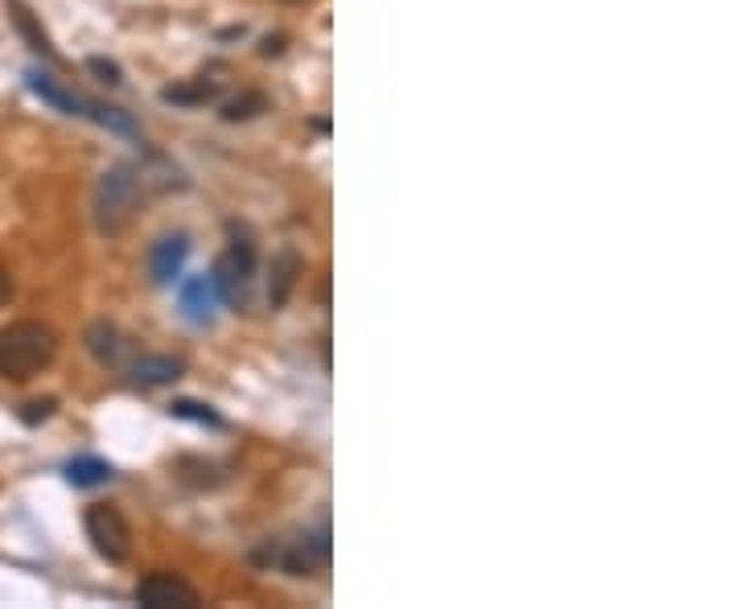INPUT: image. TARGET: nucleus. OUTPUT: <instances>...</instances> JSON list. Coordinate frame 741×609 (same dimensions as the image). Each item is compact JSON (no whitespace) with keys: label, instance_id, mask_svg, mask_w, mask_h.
Here are the masks:
<instances>
[{"label":"nucleus","instance_id":"nucleus-3","mask_svg":"<svg viewBox=\"0 0 741 609\" xmlns=\"http://www.w3.org/2000/svg\"><path fill=\"white\" fill-rule=\"evenodd\" d=\"M26 82H29V91H33V96L46 99V104L58 108L62 116H82V120L99 124V128H108V132L136 136V124H133L128 111L108 108V104H95V99H87V96H75V91H67L62 82H55L50 75H41V70H29Z\"/></svg>","mask_w":741,"mask_h":609},{"label":"nucleus","instance_id":"nucleus-1","mask_svg":"<svg viewBox=\"0 0 741 609\" xmlns=\"http://www.w3.org/2000/svg\"><path fill=\"white\" fill-rule=\"evenodd\" d=\"M58 334L41 322H9L0 330V380L26 383L55 363Z\"/></svg>","mask_w":741,"mask_h":609},{"label":"nucleus","instance_id":"nucleus-5","mask_svg":"<svg viewBox=\"0 0 741 609\" xmlns=\"http://www.w3.org/2000/svg\"><path fill=\"white\" fill-rule=\"evenodd\" d=\"M82 523H87V540H91V548L104 556L108 564H124V560L133 556V528H128V519L120 514V507L95 502Z\"/></svg>","mask_w":741,"mask_h":609},{"label":"nucleus","instance_id":"nucleus-8","mask_svg":"<svg viewBox=\"0 0 741 609\" xmlns=\"http://www.w3.org/2000/svg\"><path fill=\"white\" fill-rule=\"evenodd\" d=\"M301 276H305V256L296 252L293 244H284L276 256H272V268H269V305L272 310H284L289 297L296 293L301 285Z\"/></svg>","mask_w":741,"mask_h":609},{"label":"nucleus","instance_id":"nucleus-20","mask_svg":"<svg viewBox=\"0 0 741 609\" xmlns=\"http://www.w3.org/2000/svg\"><path fill=\"white\" fill-rule=\"evenodd\" d=\"M9 297H13V276L0 268V305H9Z\"/></svg>","mask_w":741,"mask_h":609},{"label":"nucleus","instance_id":"nucleus-17","mask_svg":"<svg viewBox=\"0 0 741 609\" xmlns=\"http://www.w3.org/2000/svg\"><path fill=\"white\" fill-rule=\"evenodd\" d=\"M13 17H17V26H21V33H26V38L33 41V50H38V55L58 58V55H55V46H50V38H46V33H41V29L33 26V17H29L26 9H21V4H13Z\"/></svg>","mask_w":741,"mask_h":609},{"label":"nucleus","instance_id":"nucleus-6","mask_svg":"<svg viewBox=\"0 0 741 609\" xmlns=\"http://www.w3.org/2000/svg\"><path fill=\"white\" fill-rule=\"evenodd\" d=\"M269 560H276L284 572H293V577H318V572L330 564V531H305V536H296L289 540L284 548H272Z\"/></svg>","mask_w":741,"mask_h":609},{"label":"nucleus","instance_id":"nucleus-2","mask_svg":"<svg viewBox=\"0 0 741 609\" xmlns=\"http://www.w3.org/2000/svg\"><path fill=\"white\" fill-rule=\"evenodd\" d=\"M145 174L136 165H111L95 181V227L99 235H120L140 210Z\"/></svg>","mask_w":741,"mask_h":609},{"label":"nucleus","instance_id":"nucleus-21","mask_svg":"<svg viewBox=\"0 0 741 609\" xmlns=\"http://www.w3.org/2000/svg\"><path fill=\"white\" fill-rule=\"evenodd\" d=\"M284 4H296V0H284Z\"/></svg>","mask_w":741,"mask_h":609},{"label":"nucleus","instance_id":"nucleus-16","mask_svg":"<svg viewBox=\"0 0 741 609\" xmlns=\"http://www.w3.org/2000/svg\"><path fill=\"white\" fill-rule=\"evenodd\" d=\"M169 416L194 420V424H206V429H223V416L211 412L206 404H194V400H174V404H169Z\"/></svg>","mask_w":741,"mask_h":609},{"label":"nucleus","instance_id":"nucleus-14","mask_svg":"<svg viewBox=\"0 0 741 609\" xmlns=\"http://www.w3.org/2000/svg\"><path fill=\"white\" fill-rule=\"evenodd\" d=\"M116 478V470H111L104 458H75L67 465V482L75 490H91V487H104V482H111Z\"/></svg>","mask_w":741,"mask_h":609},{"label":"nucleus","instance_id":"nucleus-11","mask_svg":"<svg viewBox=\"0 0 741 609\" xmlns=\"http://www.w3.org/2000/svg\"><path fill=\"white\" fill-rule=\"evenodd\" d=\"M128 375H133L136 387H165V383H174L186 375V363H182L177 354H140V358L128 366Z\"/></svg>","mask_w":741,"mask_h":609},{"label":"nucleus","instance_id":"nucleus-4","mask_svg":"<svg viewBox=\"0 0 741 609\" xmlns=\"http://www.w3.org/2000/svg\"><path fill=\"white\" fill-rule=\"evenodd\" d=\"M252 276H256V244H252L247 235H243V239L235 235L231 247L215 259V268H211V285H215L218 301L243 305V301H247V288H252Z\"/></svg>","mask_w":741,"mask_h":609},{"label":"nucleus","instance_id":"nucleus-19","mask_svg":"<svg viewBox=\"0 0 741 609\" xmlns=\"http://www.w3.org/2000/svg\"><path fill=\"white\" fill-rule=\"evenodd\" d=\"M55 400H33V404H26L21 407V420H26V424H41V420H50L55 416Z\"/></svg>","mask_w":741,"mask_h":609},{"label":"nucleus","instance_id":"nucleus-7","mask_svg":"<svg viewBox=\"0 0 741 609\" xmlns=\"http://www.w3.org/2000/svg\"><path fill=\"white\" fill-rule=\"evenodd\" d=\"M136 606L145 609H198V589L189 581H182L177 572H148L136 585Z\"/></svg>","mask_w":741,"mask_h":609},{"label":"nucleus","instance_id":"nucleus-12","mask_svg":"<svg viewBox=\"0 0 741 609\" xmlns=\"http://www.w3.org/2000/svg\"><path fill=\"white\" fill-rule=\"evenodd\" d=\"M218 70L215 67L211 75H198L194 82H177V87H165L162 99L165 104H174V108H198V104H211V99L218 96V87H223V79H215Z\"/></svg>","mask_w":741,"mask_h":609},{"label":"nucleus","instance_id":"nucleus-18","mask_svg":"<svg viewBox=\"0 0 741 609\" xmlns=\"http://www.w3.org/2000/svg\"><path fill=\"white\" fill-rule=\"evenodd\" d=\"M87 70H91V75H99V82H108V87H120V82H124L120 67H116V62H108V58H87Z\"/></svg>","mask_w":741,"mask_h":609},{"label":"nucleus","instance_id":"nucleus-15","mask_svg":"<svg viewBox=\"0 0 741 609\" xmlns=\"http://www.w3.org/2000/svg\"><path fill=\"white\" fill-rule=\"evenodd\" d=\"M264 108H269L264 91H243V96H235V99H227V104H223V120H227V124L252 120V116H260Z\"/></svg>","mask_w":741,"mask_h":609},{"label":"nucleus","instance_id":"nucleus-10","mask_svg":"<svg viewBox=\"0 0 741 609\" xmlns=\"http://www.w3.org/2000/svg\"><path fill=\"white\" fill-rule=\"evenodd\" d=\"M177 301H182V317H186L189 325H211L215 322L218 293H215V285H211V276H189V281H182Z\"/></svg>","mask_w":741,"mask_h":609},{"label":"nucleus","instance_id":"nucleus-9","mask_svg":"<svg viewBox=\"0 0 741 609\" xmlns=\"http://www.w3.org/2000/svg\"><path fill=\"white\" fill-rule=\"evenodd\" d=\"M186 256H189V239L186 235H165L153 244L148 252V276H153V285H174L182 268H186Z\"/></svg>","mask_w":741,"mask_h":609},{"label":"nucleus","instance_id":"nucleus-13","mask_svg":"<svg viewBox=\"0 0 741 609\" xmlns=\"http://www.w3.org/2000/svg\"><path fill=\"white\" fill-rule=\"evenodd\" d=\"M87 351H91L104 366H120L124 363V351H128V342H124V334L116 330V325L95 322L91 330H87Z\"/></svg>","mask_w":741,"mask_h":609}]
</instances>
